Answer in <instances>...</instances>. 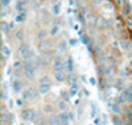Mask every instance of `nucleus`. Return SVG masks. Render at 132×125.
Here are the masks:
<instances>
[{
	"label": "nucleus",
	"instance_id": "1",
	"mask_svg": "<svg viewBox=\"0 0 132 125\" xmlns=\"http://www.w3.org/2000/svg\"><path fill=\"white\" fill-rule=\"evenodd\" d=\"M24 74L28 79L35 78V65H33V62L30 59L24 61Z\"/></svg>",
	"mask_w": 132,
	"mask_h": 125
},
{
	"label": "nucleus",
	"instance_id": "2",
	"mask_svg": "<svg viewBox=\"0 0 132 125\" xmlns=\"http://www.w3.org/2000/svg\"><path fill=\"white\" fill-rule=\"evenodd\" d=\"M19 54H20L21 58L25 61V59H30L32 58L33 51H32V49L28 46V45L23 43V45H20V48H19Z\"/></svg>",
	"mask_w": 132,
	"mask_h": 125
},
{
	"label": "nucleus",
	"instance_id": "3",
	"mask_svg": "<svg viewBox=\"0 0 132 125\" xmlns=\"http://www.w3.org/2000/svg\"><path fill=\"white\" fill-rule=\"evenodd\" d=\"M49 90H50V83H49V78H44L41 79V82H40V86H38V91H40V94H46L49 92Z\"/></svg>",
	"mask_w": 132,
	"mask_h": 125
},
{
	"label": "nucleus",
	"instance_id": "4",
	"mask_svg": "<svg viewBox=\"0 0 132 125\" xmlns=\"http://www.w3.org/2000/svg\"><path fill=\"white\" fill-rule=\"evenodd\" d=\"M37 96V92H36V90L35 88H27L24 92H23V97L27 99V100H30V99H36Z\"/></svg>",
	"mask_w": 132,
	"mask_h": 125
},
{
	"label": "nucleus",
	"instance_id": "5",
	"mask_svg": "<svg viewBox=\"0 0 132 125\" xmlns=\"http://www.w3.org/2000/svg\"><path fill=\"white\" fill-rule=\"evenodd\" d=\"M33 116H35V111L33 109H23L21 111V117H23L24 120H32Z\"/></svg>",
	"mask_w": 132,
	"mask_h": 125
},
{
	"label": "nucleus",
	"instance_id": "6",
	"mask_svg": "<svg viewBox=\"0 0 132 125\" xmlns=\"http://www.w3.org/2000/svg\"><path fill=\"white\" fill-rule=\"evenodd\" d=\"M53 69H54V73L56 71H63L65 69V63L60 59H56V62L53 63Z\"/></svg>",
	"mask_w": 132,
	"mask_h": 125
},
{
	"label": "nucleus",
	"instance_id": "7",
	"mask_svg": "<svg viewBox=\"0 0 132 125\" xmlns=\"http://www.w3.org/2000/svg\"><path fill=\"white\" fill-rule=\"evenodd\" d=\"M54 78H56V81L62 82L66 79V74H65V71H56L54 73Z\"/></svg>",
	"mask_w": 132,
	"mask_h": 125
},
{
	"label": "nucleus",
	"instance_id": "8",
	"mask_svg": "<svg viewBox=\"0 0 132 125\" xmlns=\"http://www.w3.org/2000/svg\"><path fill=\"white\" fill-rule=\"evenodd\" d=\"M50 124L52 125H61V120L57 116H52L50 117Z\"/></svg>",
	"mask_w": 132,
	"mask_h": 125
},
{
	"label": "nucleus",
	"instance_id": "9",
	"mask_svg": "<svg viewBox=\"0 0 132 125\" xmlns=\"http://www.w3.org/2000/svg\"><path fill=\"white\" fill-rule=\"evenodd\" d=\"M60 120H61V124H66L68 122V113H61V116H60Z\"/></svg>",
	"mask_w": 132,
	"mask_h": 125
},
{
	"label": "nucleus",
	"instance_id": "10",
	"mask_svg": "<svg viewBox=\"0 0 132 125\" xmlns=\"http://www.w3.org/2000/svg\"><path fill=\"white\" fill-rule=\"evenodd\" d=\"M24 20H25V12H20L19 16H17V19H16V21L17 22H21V21H24Z\"/></svg>",
	"mask_w": 132,
	"mask_h": 125
},
{
	"label": "nucleus",
	"instance_id": "11",
	"mask_svg": "<svg viewBox=\"0 0 132 125\" xmlns=\"http://www.w3.org/2000/svg\"><path fill=\"white\" fill-rule=\"evenodd\" d=\"M20 84H21L20 81H15V82H13V90H15V91H19V90H20Z\"/></svg>",
	"mask_w": 132,
	"mask_h": 125
},
{
	"label": "nucleus",
	"instance_id": "12",
	"mask_svg": "<svg viewBox=\"0 0 132 125\" xmlns=\"http://www.w3.org/2000/svg\"><path fill=\"white\" fill-rule=\"evenodd\" d=\"M2 50H3V55H4V57H7V55L9 54V50H8V48L5 46V45H3V49H2Z\"/></svg>",
	"mask_w": 132,
	"mask_h": 125
},
{
	"label": "nucleus",
	"instance_id": "13",
	"mask_svg": "<svg viewBox=\"0 0 132 125\" xmlns=\"http://www.w3.org/2000/svg\"><path fill=\"white\" fill-rule=\"evenodd\" d=\"M68 69H69V71L73 70V61H71V58L68 59Z\"/></svg>",
	"mask_w": 132,
	"mask_h": 125
},
{
	"label": "nucleus",
	"instance_id": "14",
	"mask_svg": "<svg viewBox=\"0 0 132 125\" xmlns=\"http://www.w3.org/2000/svg\"><path fill=\"white\" fill-rule=\"evenodd\" d=\"M60 13V5L56 3V4H54V15H58Z\"/></svg>",
	"mask_w": 132,
	"mask_h": 125
},
{
	"label": "nucleus",
	"instance_id": "15",
	"mask_svg": "<svg viewBox=\"0 0 132 125\" xmlns=\"http://www.w3.org/2000/svg\"><path fill=\"white\" fill-rule=\"evenodd\" d=\"M2 28H3V33H4V34H7V24H5V21H3L2 22Z\"/></svg>",
	"mask_w": 132,
	"mask_h": 125
},
{
	"label": "nucleus",
	"instance_id": "16",
	"mask_svg": "<svg viewBox=\"0 0 132 125\" xmlns=\"http://www.w3.org/2000/svg\"><path fill=\"white\" fill-rule=\"evenodd\" d=\"M65 43H66L65 41H61V42H60V50H65V48H66Z\"/></svg>",
	"mask_w": 132,
	"mask_h": 125
},
{
	"label": "nucleus",
	"instance_id": "17",
	"mask_svg": "<svg viewBox=\"0 0 132 125\" xmlns=\"http://www.w3.org/2000/svg\"><path fill=\"white\" fill-rule=\"evenodd\" d=\"M70 94H71V95H75V94H77V86H73V87H71Z\"/></svg>",
	"mask_w": 132,
	"mask_h": 125
},
{
	"label": "nucleus",
	"instance_id": "18",
	"mask_svg": "<svg viewBox=\"0 0 132 125\" xmlns=\"http://www.w3.org/2000/svg\"><path fill=\"white\" fill-rule=\"evenodd\" d=\"M9 4V0H2V5L3 7H7Z\"/></svg>",
	"mask_w": 132,
	"mask_h": 125
},
{
	"label": "nucleus",
	"instance_id": "19",
	"mask_svg": "<svg viewBox=\"0 0 132 125\" xmlns=\"http://www.w3.org/2000/svg\"><path fill=\"white\" fill-rule=\"evenodd\" d=\"M45 33H46V32H44V30H42V32H40V34H38V38H44V37L46 36Z\"/></svg>",
	"mask_w": 132,
	"mask_h": 125
},
{
	"label": "nucleus",
	"instance_id": "20",
	"mask_svg": "<svg viewBox=\"0 0 132 125\" xmlns=\"http://www.w3.org/2000/svg\"><path fill=\"white\" fill-rule=\"evenodd\" d=\"M60 109H61V111H65V104L60 103Z\"/></svg>",
	"mask_w": 132,
	"mask_h": 125
},
{
	"label": "nucleus",
	"instance_id": "21",
	"mask_svg": "<svg viewBox=\"0 0 132 125\" xmlns=\"http://www.w3.org/2000/svg\"><path fill=\"white\" fill-rule=\"evenodd\" d=\"M56 32H57V28H53V29H52V33H50V34H56Z\"/></svg>",
	"mask_w": 132,
	"mask_h": 125
},
{
	"label": "nucleus",
	"instance_id": "22",
	"mask_svg": "<svg viewBox=\"0 0 132 125\" xmlns=\"http://www.w3.org/2000/svg\"><path fill=\"white\" fill-rule=\"evenodd\" d=\"M40 2H45V0H40Z\"/></svg>",
	"mask_w": 132,
	"mask_h": 125
}]
</instances>
